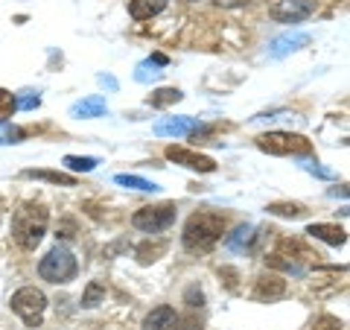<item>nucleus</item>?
<instances>
[{"label":"nucleus","mask_w":350,"mask_h":330,"mask_svg":"<svg viewBox=\"0 0 350 330\" xmlns=\"http://www.w3.org/2000/svg\"><path fill=\"white\" fill-rule=\"evenodd\" d=\"M15 103H18V108H27V112H29V108H38L41 105V97L27 91L24 97H15Z\"/></svg>","instance_id":"c85d7f7f"},{"label":"nucleus","mask_w":350,"mask_h":330,"mask_svg":"<svg viewBox=\"0 0 350 330\" xmlns=\"http://www.w3.org/2000/svg\"><path fill=\"white\" fill-rule=\"evenodd\" d=\"M315 330H345V325L333 316H319L315 318Z\"/></svg>","instance_id":"cd10ccee"},{"label":"nucleus","mask_w":350,"mask_h":330,"mask_svg":"<svg viewBox=\"0 0 350 330\" xmlns=\"http://www.w3.org/2000/svg\"><path fill=\"white\" fill-rule=\"evenodd\" d=\"M266 211L271 216H283V219H298L304 216V205H295V202H271Z\"/></svg>","instance_id":"aec40b11"},{"label":"nucleus","mask_w":350,"mask_h":330,"mask_svg":"<svg viewBox=\"0 0 350 330\" xmlns=\"http://www.w3.org/2000/svg\"><path fill=\"white\" fill-rule=\"evenodd\" d=\"M100 82H103V85H108V88H117V82L111 79V76H100Z\"/></svg>","instance_id":"473e14b6"},{"label":"nucleus","mask_w":350,"mask_h":330,"mask_svg":"<svg viewBox=\"0 0 350 330\" xmlns=\"http://www.w3.org/2000/svg\"><path fill=\"white\" fill-rule=\"evenodd\" d=\"M319 257L312 249H306L301 240H280L278 249L266 255L269 269H280V272H289V275H301L310 263Z\"/></svg>","instance_id":"7ed1b4c3"},{"label":"nucleus","mask_w":350,"mask_h":330,"mask_svg":"<svg viewBox=\"0 0 350 330\" xmlns=\"http://www.w3.org/2000/svg\"><path fill=\"white\" fill-rule=\"evenodd\" d=\"M27 138V131L21 126H12L6 120H0V147H9V144H21Z\"/></svg>","instance_id":"412c9836"},{"label":"nucleus","mask_w":350,"mask_h":330,"mask_svg":"<svg viewBox=\"0 0 350 330\" xmlns=\"http://www.w3.org/2000/svg\"><path fill=\"white\" fill-rule=\"evenodd\" d=\"M163 251H167V243H144L137 249V260L140 263H152V260H158V255H163Z\"/></svg>","instance_id":"393cba45"},{"label":"nucleus","mask_w":350,"mask_h":330,"mask_svg":"<svg viewBox=\"0 0 350 330\" xmlns=\"http://www.w3.org/2000/svg\"><path fill=\"white\" fill-rule=\"evenodd\" d=\"M70 114L73 117H103L105 114V100L103 97H88V100L70 105Z\"/></svg>","instance_id":"dca6fc26"},{"label":"nucleus","mask_w":350,"mask_h":330,"mask_svg":"<svg viewBox=\"0 0 350 330\" xmlns=\"http://www.w3.org/2000/svg\"><path fill=\"white\" fill-rule=\"evenodd\" d=\"M24 179H41V181H50V184H64V187H73V184H76L73 175L53 173V170H24Z\"/></svg>","instance_id":"6ab92c4d"},{"label":"nucleus","mask_w":350,"mask_h":330,"mask_svg":"<svg viewBox=\"0 0 350 330\" xmlns=\"http://www.w3.org/2000/svg\"><path fill=\"white\" fill-rule=\"evenodd\" d=\"M47 223H50L47 207L38 205V202H24L15 211V216H12V237H15V243L21 249L32 251L41 243V237L47 234Z\"/></svg>","instance_id":"f257e3e1"},{"label":"nucleus","mask_w":350,"mask_h":330,"mask_svg":"<svg viewBox=\"0 0 350 330\" xmlns=\"http://www.w3.org/2000/svg\"><path fill=\"white\" fill-rule=\"evenodd\" d=\"M304 170H310L312 175H319V179H330V170H324V167H315V164H304Z\"/></svg>","instance_id":"7c9ffc66"},{"label":"nucleus","mask_w":350,"mask_h":330,"mask_svg":"<svg viewBox=\"0 0 350 330\" xmlns=\"http://www.w3.org/2000/svg\"><path fill=\"white\" fill-rule=\"evenodd\" d=\"M178 327H181V316L167 304L155 307L144 322V330H178Z\"/></svg>","instance_id":"f8f14e48"},{"label":"nucleus","mask_w":350,"mask_h":330,"mask_svg":"<svg viewBox=\"0 0 350 330\" xmlns=\"http://www.w3.org/2000/svg\"><path fill=\"white\" fill-rule=\"evenodd\" d=\"M286 295V281L280 275H260L254 283V299L257 301H278Z\"/></svg>","instance_id":"9d476101"},{"label":"nucleus","mask_w":350,"mask_h":330,"mask_svg":"<svg viewBox=\"0 0 350 330\" xmlns=\"http://www.w3.org/2000/svg\"><path fill=\"white\" fill-rule=\"evenodd\" d=\"M254 225H239L231 237H228V249L231 251H243V249H251V243H254Z\"/></svg>","instance_id":"f3484780"},{"label":"nucleus","mask_w":350,"mask_h":330,"mask_svg":"<svg viewBox=\"0 0 350 330\" xmlns=\"http://www.w3.org/2000/svg\"><path fill=\"white\" fill-rule=\"evenodd\" d=\"M257 149L269 152V155H310L312 144L304 135H292V131H266L257 138Z\"/></svg>","instance_id":"39448f33"},{"label":"nucleus","mask_w":350,"mask_h":330,"mask_svg":"<svg viewBox=\"0 0 350 330\" xmlns=\"http://www.w3.org/2000/svg\"><path fill=\"white\" fill-rule=\"evenodd\" d=\"M96 158H91V155H68L64 158V167L68 170H73V173H91V170H96Z\"/></svg>","instance_id":"5701e85b"},{"label":"nucleus","mask_w":350,"mask_h":330,"mask_svg":"<svg viewBox=\"0 0 350 330\" xmlns=\"http://www.w3.org/2000/svg\"><path fill=\"white\" fill-rule=\"evenodd\" d=\"M219 6H234V0H216Z\"/></svg>","instance_id":"72a5a7b5"},{"label":"nucleus","mask_w":350,"mask_h":330,"mask_svg":"<svg viewBox=\"0 0 350 330\" xmlns=\"http://www.w3.org/2000/svg\"><path fill=\"white\" fill-rule=\"evenodd\" d=\"M312 12H315V0H278L269 9V15L280 21V24H298V21H306Z\"/></svg>","instance_id":"6e6552de"},{"label":"nucleus","mask_w":350,"mask_h":330,"mask_svg":"<svg viewBox=\"0 0 350 330\" xmlns=\"http://www.w3.org/2000/svg\"><path fill=\"white\" fill-rule=\"evenodd\" d=\"M199 129V120L196 117H170V120H161L155 126V135L161 138H184V135H193Z\"/></svg>","instance_id":"9b49d317"},{"label":"nucleus","mask_w":350,"mask_h":330,"mask_svg":"<svg viewBox=\"0 0 350 330\" xmlns=\"http://www.w3.org/2000/svg\"><path fill=\"white\" fill-rule=\"evenodd\" d=\"M149 64H167V56H161V53H155V56L149 59Z\"/></svg>","instance_id":"2f4dec72"},{"label":"nucleus","mask_w":350,"mask_h":330,"mask_svg":"<svg viewBox=\"0 0 350 330\" xmlns=\"http://www.w3.org/2000/svg\"><path fill=\"white\" fill-rule=\"evenodd\" d=\"M76 269H79V263H76L73 251L64 249V246H56L53 251H47V257H41V263H38V275L44 281H50V283H68V281H73Z\"/></svg>","instance_id":"20e7f679"},{"label":"nucleus","mask_w":350,"mask_h":330,"mask_svg":"<svg viewBox=\"0 0 350 330\" xmlns=\"http://www.w3.org/2000/svg\"><path fill=\"white\" fill-rule=\"evenodd\" d=\"M18 112V103H15V94H9L6 88H0V120L12 117Z\"/></svg>","instance_id":"a878e982"},{"label":"nucleus","mask_w":350,"mask_h":330,"mask_svg":"<svg viewBox=\"0 0 350 330\" xmlns=\"http://www.w3.org/2000/svg\"><path fill=\"white\" fill-rule=\"evenodd\" d=\"M306 234L315 237V240H324L330 246H345L347 243V231L338 228V225H327V223H312L306 228Z\"/></svg>","instance_id":"ddd939ff"},{"label":"nucleus","mask_w":350,"mask_h":330,"mask_svg":"<svg viewBox=\"0 0 350 330\" xmlns=\"http://www.w3.org/2000/svg\"><path fill=\"white\" fill-rule=\"evenodd\" d=\"M225 216L216 211H199L184 225V249L190 251H211L225 234Z\"/></svg>","instance_id":"f03ea898"},{"label":"nucleus","mask_w":350,"mask_h":330,"mask_svg":"<svg viewBox=\"0 0 350 330\" xmlns=\"http://www.w3.org/2000/svg\"><path fill=\"white\" fill-rule=\"evenodd\" d=\"M73 231H76V225L70 223V219H64V223L59 225V234H56V237H62V240H73V237H76Z\"/></svg>","instance_id":"c756f323"},{"label":"nucleus","mask_w":350,"mask_h":330,"mask_svg":"<svg viewBox=\"0 0 350 330\" xmlns=\"http://www.w3.org/2000/svg\"><path fill=\"white\" fill-rule=\"evenodd\" d=\"M187 3H196V0H187Z\"/></svg>","instance_id":"c9c22d12"},{"label":"nucleus","mask_w":350,"mask_h":330,"mask_svg":"<svg viewBox=\"0 0 350 330\" xmlns=\"http://www.w3.org/2000/svg\"><path fill=\"white\" fill-rule=\"evenodd\" d=\"M117 184H123V187H135V190H144V193H155V190H161V187L155 184V181H146V179H140V175H117L114 179Z\"/></svg>","instance_id":"4be33fe9"},{"label":"nucleus","mask_w":350,"mask_h":330,"mask_svg":"<svg viewBox=\"0 0 350 330\" xmlns=\"http://www.w3.org/2000/svg\"><path fill=\"white\" fill-rule=\"evenodd\" d=\"M181 91H178V88H158V91H152L149 94V105L152 108H167V105H172V103H178L181 100Z\"/></svg>","instance_id":"a211bd4d"},{"label":"nucleus","mask_w":350,"mask_h":330,"mask_svg":"<svg viewBox=\"0 0 350 330\" xmlns=\"http://www.w3.org/2000/svg\"><path fill=\"white\" fill-rule=\"evenodd\" d=\"M163 9H167V0H131L129 3V15L135 21H149L161 15Z\"/></svg>","instance_id":"2eb2a0df"},{"label":"nucleus","mask_w":350,"mask_h":330,"mask_svg":"<svg viewBox=\"0 0 350 330\" xmlns=\"http://www.w3.org/2000/svg\"><path fill=\"white\" fill-rule=\"evenodd\" d=\"M172 223H175V205L172 202L140 207V211L131 216V225H135L137 231H146V234H158V231L170 228Z\"/></svg>","instance_id":"0eeeda50"},{"label":"nucleus","mask_w":350,"mask_h":330,"mask_svg":"<svg viewBox=\"0 0 350 330\" xmlns=\"http://www.w3.org/2000/svg\"><path fill=\"white\" fill-rule=\"evenodd\" d=\"M105 299V287L100 281H91L88 283V290H85V295H82V307H96Z\"/></svg>","instance_id":"b1692460"},{"label":"nucleus","mask_w":350,"mask_h":330,"mask_svg":"<svg viewBox=\"0 0 350 330\" xmlns=\"http://www.w3.org/2000/svg\"><path fill=\"white\" fill-rule=\"evenodd\" d=\"M306 44H310V36H306V32H289V36H280V38L271 41V56L280 59V56H286V53H292V50L306 47Z\"/></svg>","instance_id":"4468645a"},{"label":"nucleus","mask_w":350,"mask_h":330,"mask_svg":"<svg viewBox=\"0 0 350 330\" xmlns=\"http://www.w3.org/2000/svg\"><path fill=\"white\" fill-rule=\"evenodd\" d=\"M245 3H254V0H234V6H245Z\"/></svg>","instance_id":"f704fd0d"},{"label":"nucleus","mask_w":350,"mask_h":330,"mask_svg":"<svg viewBox=\"0 0 350 330\" xmlns=\"http://www.w3.org/2000/svg\"><path fill=\"white\" fill-rule=\"evenodd\" d=\"M184 301H187L190 310H202L204 295H202V290H199V287H190V290H187V295H184Z\"/></svg>","instance_id":"bb28decb"},{"label":"nucleus","mask_w":350,"mask_h":330,"mask_svg":"<svg viewBox=\"0 0 350 330\" xmlns=\"http://www.w3.org/2000/svg\"><path fill=\"white\" fill-rule=\"evenodd\" d=\"M167 158L196 173H216V161L211 155H202V152L187 149V147H167Z\"/></svg>","instance_id":"1a4fd4ad"},{"label":"nucleus","mask_w":350,"mask_h":330,"mask_svg":"<svg viewBox=\"0 0 350 330\" xmlns=\"http://www.w3.org/2000/svg\"><path fill=\"white\" fill-rule=\"evenodd\" d=\"M12 310L24 318L29 327H38L41 318H44V310H47V299H44V292L36 290V287H24L12 295Z\"/></svg>","instance_id":"423d86ee"}]
</instances>
